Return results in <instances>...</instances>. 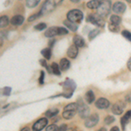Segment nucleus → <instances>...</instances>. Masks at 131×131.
<instances>
[{"label": "nucleus", "instance_id": "nucleus-2", "mask_svg": "<svg viewBox=\"0 0 131 131\" xmlns=\"http://www.w3.org/2000/svg\"><path fill=\"white\" fill-rule=\"evenodd\" d=\"M62 1L63 0H46L43 6H42V8H41L42 15L47 14V13H49V12H52V10L57 7V5H60Z\"/></svg>", "mask_w": 131, "mask_h": 131}, {"label": "nucleus", "instance_id": "nucleus-4", "mask_svg": "<svg viewBox=\"0 0 131 131\" xmlns=\"http://www.w3.org/2000/svg\"><path fill=\"white\" fill-rule=\"evenodd\" d=\"M88 21L99 27H103L105 25V20L103 19L102 17H101L98 14H91V15H89L88 16Z\"/></svg>", "mask_w": 131, "mask_h": 131}, {"label": "nucleus", "instance_id": "nucleus-34", "mask_svg": "<svg viewBox=\"0 0 131 131\" xmlns=\"http://www.w3.org/2000/svg\"><path fill=\"white\" fill-rule=\"evenodd\" d=\"M122 34L124 38H126V39H128V40H129L131 42V32H129L128 31L124 30V31H122Z\"/></svg>", "mask_w": 131, "mask_h": 131}, {"label": "nucleus", "instance_id": "nucleus-24", "mask_svg": "<svg viewBox=\"0 0 131 131\" xmlns=\"http://www.w3.org/2000/svg\"><path fill=\"white\" fill-rule=\"evenodd\" d=\"M51 69H52V73H54V74H56L58 76L60 75V68L57 63H52V64L51 65Z\"/></svg>", "mask_w": 131, "mask_h": 131}, {"label": "nucleus", "instance_id": "nucleus-43", "mask_svg": "<svg viewBox=\"0 0 131 131\" xmlns=\"http://www.w3.org/2000/svg\"><path fill=\"white\" fill-rule=\"evenodd\" d=\"M119 128L118 127H113V128H111V131H119Z\"/></svg>", "mask_w": 131, "mask_h": 131}, {"label": "nucleus", "instance_id": "nucleus-38", "mask_svg": "<svg viewBox=\"0 0 131 131\" xmlns=\"http://www.w3.org/2000/svg\"><path fill=\"white\" fill-rule=\"evenodd\" d=\"M127 122H128V120H126L124 117H122V119H121V123H122V129H125V126H126Z\"/></svg>", "mask_w": 131, "mask_h": 131}, {"label": "nucleus", "instance_id": "nucleus-45", "mask_svg": "<svg viewBox=\"0 0 131 131\" xmlns=\"http://www.w3.org/2000/svg\"><path fill=\"white\" fill-rule=\"evenodd\" d=\"M71 2H73V3H78V2L80 1V0H70Z\"/></svg>", "mask_w": 131, "mask_h": 131}, {"label": "nucleus", "instance_id": "nucleus-9", "mask_svg": "<svg viewBox=\"0 0 131 131\" xmlns=\"http://www.w3.org/2000/svg\"><path fill=\"white\" fill-rule=\"evenodd\" d=\"M48 123L47 118H41V119L38 120L32 125V129L35 131H40L46 128Z\"/></svg>", "mask_w": 131, "mask_h": 131}, {"label": "nucleus", "instance_id": "nucleus-42", "mask_svg": "<svg viewBox=\"0 0 131 131\" xmlns=\"http://www.w3.org/2000/svg\"><path fill=\"white\" fill-rule=\"evenodd\" d=\"M58 130H67V126H66V125H61L60 127H59Z\"/></svg>", "mask_w": 131, "mask_h": 131}, {"label": "nucleus", "instance_id": "nucleus-14", "mask_svg": "<svg viewBox=\"0 0 131 131\" xmlns=\"http://www.w3.org/2000/svg\"><path fill=\"white\" fill-rule=\"evenodd\" d=\"M73 44L77 46V47H83L85 46V41L84 39L80 35H75L73 37Z\"/></svg>", "mask_w": 131, "mask_h": 131}, {"label": "nucleus", "instance_id": "nucleus-37", "mask_svg": "<svg viewBox=\"0 0 131 131\" xmlns=\"http://www.w3.org/2000/svg\"><path fill=\"white\" fill-rule=\"evenodd\" d=\"M44 79H45V72H40V77H39V84H44Z\"/></svg>", "mask_w": 131, "mask_h": 131}, {"label": "nucleus", "instance_id": "nucleus-44", "mask_svg": "<svg viewBox=\"0 0 131 131\" xmlns=\"http://www.w3.org/2000/svg\"><path fill=\"white\" fill-rule=\"evenodd\" d=\"M2 46H3V39L0 38V47H1Z\"/></svg>", "mask_w": 131, "mask_h": 131}, {"label": "nucleus", "instance_id": "nucleus-40", "mask_svg": "<svg viewBox=\"0 0 131 131\" xmlns=\"http://www.w3.org/2000/svg\"><path fill=\"white\" fill-rule=\"evenodd\" d=\"M125 101L127 102H131V92L125 96Z\"/></svg>", "mask_w": 131, "mask_h": 131}, {"label": "nucleus", "instance_id": "nucleus-28", "mask_svg": "<svg viewBox=\"0 0 131 131\" xmlns=\"http://www.w3.org/2000/svg\"><path fill=\"white\" fill-rule=\"evenodd\" d=\"M57 33L58 35H67L68 33V31L65 27H57Z\"/></svg>", "mask_w": 131, "mask_h": 131}, {"label": "nucleus", "instance_id": "nucleus-8", "mask_svg": "<svg viewBox=\"0 0 131 131\" xmlns=\"http://www.w3.org/2000/svg\"><path fill=\"white\" fill-rule=\"evenodd\" d=\"M125 107H126L125 102H123V101H117V102L115 103L114 106L112 107V112H113L115 115H122V112L124 111Z\"/></svg>", "mask_w": 131, "mask_h": 131}, {"label": "nucleus", "instance_id": "nucleus-17", "mask_svg": "<svg viewBox=\"0 0 131 131\" xmlns=\"http://www.w3.org/2000/svg\"><path fill=\"white\" fill-rule=\"evenodd\" d=\"M63 23H64V25H66V26H67V28L72 31H76L78 30V25H76V23H74V22H72V21L67 19V20H65Z\"/></svg>", "mask_w": 131, "mask_h": 131}, {"label": "nucleus", "instance_id": "nucleus-10", "mask_svg": "<svg viewBox=\"0 0 131 131\" xmlns=\"http://www.w3.org/2000/svg\"><path fill=\"white\" fill-rule=\"evenodd\" d=\"M109 105H110L109 101L105 98L98 99L95 102V106H96V107H98L99 109H106L109 107Z\"/></svg>", "mask_w": 131, "mask_h": 131}, {"label": "nucleus", "instance_id": "nucleus-12", "mask_svg": "<svg viewBox=\"0 0 131 131\" xmlns=\"http://www.w3.org/2000/svg\"><path fill=\"white\" fill-rule=\"evenodd\" d=\"M78 48L79 47H77L74 44L72 45L70 47L68 48V50H67V56L71 59H75L78 55V52H79V49H78Z\"/></svg>", "mask_w": 131, "mask_h": 131}, {"label": "nucleus", "instance_id": "nucleus-21", "mask_svg": "<svg viewBox=\"0 0 131 131\" xmlns=\"http://www.w3.org/2000/svg\"><path fill=\"white\" fill-rule=\"evenodd\" d=\"M58 113H59V109L52 108V109H49V110L46 111L45 113V115L48 118H52L58 115Z\"/></svg>", "mask_w": 131, "mask_h": 131}, {"label": "nucleus", "instance_id": "nucleus-27", "mask_svg": "<svg viewBox=\"0 0 131 131\" xmlns=\"http://www.w3.org/2000/svg\"><path fill=\"white\" fill-rule=\"evenodd\" d=\"M78 109V103H75V102H73V103H70V104L67 105L65 107L64 110H74V111H77Z\"/></svg>", "mask_w": 131, "mask_h": 131}, {"label": "nucleus", "instance_id": "nucleus-46", "mask_svg": "<svg viewBox=\"0 0 131 131\" xmlns=\"http://www.w3.org/2000/svg\"><path fill=\"white\" fill-rule=\"evenodd\" d=\"M26 130H30V129H29V128H22V131H26Z\"/></svg>", "mask_w": 131, "mask_h": 131}, {"label": "nucleus", "instance_id": "nucleus-5", "mask_svg": "<svg viewBox=\"0 0 131 131\" xmlns=\"http://www.w3.org/2000/svg\"><path fill=\"white\" fill-rule=\"evenodd\" d=\"M99 122V115L97 114H94V115H89L86 118L85 121V126L88 128H94V126L97 125Z\"/></svg>", "mask_w": 131, "mask_h": 131}, {"label": "nucleus", "instance_id": "nucleus-23", "mask_svg": "<svg viewBox=\"0 0 131 131\" xmlns=\"http://www.w3.org/2000/svg\"><path fill=\"white\" fill-rule=\"evenodd\" d=\"M41 54L46 60H50L51 57H52V50L50 48H45V49L41 51Z\"/></svg>", "mask_w": 131, "mask_h": 131}, {"label": "nucleus", "instance_id": "nucleus-47", "mask_svg": "<svg viewBox=\"0 0 131 131\" xmlns=\"http://www.w3.org/2000/svg\"><path fill=\"white\" fill-rule=\"evenodd\" d=\"M126 1H127V2H128V3H130V2H131V0H126Z\"/></svg>", "mask_w": 131, "mask_h": 131}, {"label": "nucleus", "instance_id": "nucleus-33", "mask_svg": "<svg viewBox=\"0 0 131 131\" xmlns=\"http://www.w3.org/2000/svg\"><path fill=\"white\" fill-rule=\"evenodd\" d=\"M35 30L37 31H43L46 28V23H39L37 25H35Z\"/></svg>", "mask_w": 131, "mask_h": 131}, {"label": "nucleus", "instance_id": "nucleus-1", "mask_svg": "<svg viewBox=\"0 0 131 131\" xmlns=\"http://www.w3.org/2000/svg\"><path fill=\"white\" fill-rule=\"evenodd\" d=\"M111 10V1L110 0H101L100 5L97 8V14L102 18H105L109 14Z\"/></svg>", "mask_w": 131, "mask_h": 131}, {"label": "nucleus", "instance_id": "nucleus-13", "mask_svg": "<svg viewBox=\"0 0 131 131\" xmlns=\"http://www.w3.org/2000/svg\"><path fill=\"white\" fill-rule=\"evenodd\" d=\"M25 18L23 16L21 15H16V16H13L12 18V19H10V24L12 25H16V26H18V25H20L23 24V22H24Z\"/></svg>", "mask_w": 131, "mask_h": 131}, {"label": "nucleus", "instance_id": "nucleus-7", "mask_svg": "<svg viewBox=\"0 0 131 131\" xmlns=\"http://www.w3.org/2000/svg\"><path fill=\"white\" fill-rule=\"evenodd\" d=\"M63 88H64L65 90L67 91V93H65V94H68V95L71 97L72 94H73V92L75 90L76 85H75L74 81H73V80L67 79V81L63 83Z\"/></svg>", "mask_w": 131, "mask_h": 131}, {"label": "nucleus", "instance_id": "nucleus-16", "mask_svg": "<svg viewBox=\"0 0 131 131\" xmlns=\"http://www.w3.org/2000/svg\"><path fill=\"white\" fill-rule=\"evenodd\" d=\"M85 100L88 104H91V103H93L94 101V100H95V95H94V92L92 90H88L85 94Z\"/></svg>", "mask_w": 131, "mask_h": 131}, {"label": "nucleus", "instance_id": "nucleus-39", "mask_svg": "<svg viewBox=\"0 0 131 131\" xmlns=\"http://www.w3.org/2000/svg\"><path fill=\"white\" fill-rule=\"evenodd\" d=\"M124 118H125L126 120H129V119H131V110H129V111H128L127 113L125 114V115L123 116Z\"/></svg>", "mask_w": 131, "mask_h": 131}, {"label": "nucleus", "instance_id": "nucleus-15", "mask_svg": "<svg viewBox=\"0 0 131 131\" xmlns=\"http://www.w3.org/2000/svg\"><path fill=\"white\" fill-rule=\"evenodd\" d=\"M70 67V61H69L67 59L63 58L60 60V68L61 71H67L69 69Z\"/></svg>", "mask_w": 131, "mask_h": 131}, {"label": "nucleus", "instance_id": "nucleus-41", "mask_svg": "<svg viewBox=\"0 0 131 131\" xmlns=\"http://www.w3.org/2000/svg\"><path fill=\"white\" fill-rule=\"evenodd\" d=\"M127 67H128V70L131 71V57L129 58V60H128V63H127Z\"/></svg>", "mask_w": 131, "mask_h": 131}, {"label": "nucleus", "instance_id": "nucleus-11", "mask_svg": "<svg viewBox=\"0 0 131 131\" xmlns=\"http://www.w3.org/2000/svg\"><path fill=\"white\" fill-rule=\"evenodd\" d=\"M126 10V5L122 2H116L113 5V12L115 13H123Z\"/></svg>", "mask_w": 131, "mask_h": 131}, {"label": "nucleus", "instance_id": "nucleus-26", "mask_svg": "<svg viewBox=\"0 0 131 131\" xmlns=\"http://www.w3.org/2000/svg\"><path fill=\"white\" fill-rule=\"evenodd\" d=\"M40 0H26V6L29 8H33L39 5Z\"/></svg>", "mask_w": 131, "mask_h": 131}, {"label": "nucleus", "instance_id": "nucleus-31", "mask_svg": "<svg viewBox=\"0 0 131 131\" xmlns=\"http://www.w3.org/2000/svg\"><path fill=\"white\" fill-rule=\"evenodd\" d=\"M114 122H115V117L112 115H107L104 119V123L107 124V125H109V124H111Z\"/></svg>", "mask_w": 131, "mask_h": 131}, {"label": "nucleus", "instance_id": "nucleus-6", "mask_svg": "<svg viewBox=\"0 0 131 131\" xmlns=\"http://www.w3.org/2000/svg\"><path fill=\"white\" fill-rule=\"evenodd\" d=\"M80 101L78 103V113H79L80 116L81 118H86L89 115V107L86 106V104H84V102H82L81 100H79Z\"/></svg>", "mask_w": 131, "mask_h": 131}, {"label": "nucleus", "instance_id": "nucleus-18", "mask_svg": "<svg viewBox=\"0 0 131 131\" xmlns=\"http://www.w3.org/2000/svg\"><path fill=\"white\" fill-rule=\"evenodd\" d=\"M56 35H58V33H57V27H50L45 32V36L46 38H53Z\"/></svg>", "mask_w": 131, "mask_h": 131}, {"label": "nucleus", "instance_id": "nucleus-3", "mask_svg": "<svg viewBox=\"0 0 131 131\" xmlns=\"http://www.w3.org/2000/svg\"><path fill=\"white\" fill-rule=\"evenodd\" d=\"M67 19L74 23H80L83 18V13L80 10H72L67 13Z\"/></svg>", "mask_w": 131, "mask_h": 131}, {"label": "nucleus", "instance_id": "nucleus-19", "mask_svg": "<svg viewBox=\"0 0 131 131\" xmlns=\"http://www.w3.org/2000/svg\"><path fill=\"white\" fill-rule=\"evenodd\" d=\"M75 114H76V111L74 110H64V112H63V114H62V116L66 120H70L75 115Z\"/></svg>", "mask_w": 131, "mask_h": 131}, {"label": "nucleus", "instance_id": "nucleus-29", "mask_svg": "<svg viewBox=\"0 0 131 131\" xmlns=\"http://www.w3.org/2000/svg\"><path fill=\"white\" fill-rule=\"evenodd\" d=\"M98 34H99V31L97 30V29H94V30H92L89 32V34H88V38H89L90 40H92V39H94Z\"/></svg>", "mask_w": 131, "mask_h": 131}, {"label": "nucleus", "instance_id": "nucleus-22", "mask_svg": "<svg viewBox=\"0 0 131 131\" xmlns=\"http://www.w3.org/2000/svg\"><path fill=\"white\" fill-rule=\"evenodd\" d=\"M9 25V18L7 16L0 17V28H5Z\"/></svg>", "mask_w": 131, "mask_h": 131}, {"label": "nucleus", "instance_id": "nucleus-35", "mask_svg": "<svg viewBox=\"0 0 131 131\" xmlns=\"http://www.w3.org/2000/svg\"><path fill=\"white\" fill-rule=\"evenodd\" d=\"M59 127L56 125V124H51L46 128V130L48 131H54V130H58Z\"/></svg>", "mask_w": 131, "mask_h": 131}, {"label": "nucleus", "instance_id": "nucleus-20", "mask_svg": "<svg viewBox=\"0 0 131 131\" xmlns=\"http://www.w3.org/2000/svg\"><path fill=\"white\" fill-rule=\"evenodd\" d=\"M100 2L99 0H91V1L88 2V4H86V6H88L89 9H97L98 8V6L100 5Z\"/></svg>", "mask_w": 131, "mask_h": 131}, {"label": "nucleus", "instance_id": "nucleus-25", "mask_svg": "<svg viewBox=\"0 0 131 131\" xmlns=\"http://www.w3.org/2000/svg\"><path fill=\"white\" fill-rule=\"evenodd\" d=\"M110 22H111V24L119 25L122 22V18L117 15H112L110 17Z\"/></svg>", "mask_w": 131, "mask_h": 131}, {"label": "nucleus", "instance_id": "nucleus-36", "mask_svg": "<svg viewBox=\"0 0 131 131\" xmlns=\"http://www.w3.org/2000/svg\"><path fill=\"white\" fill-rule=\"evenodd\" d=\"M10 91H12V88H4V91H3V94L4 95H6V96L10 95Z\"/></svg>", "mask_w": 131, "mask_h": 131}, {"label": "nucleus", "instance_id": "nucleus-32", "mask_svg": "<svg viewBox=\"0 0 131 131\" xmlns=\"http://www.w3.org/2000/svg\"><path fill=\"white\" fill-rule=\"evenodd\" d=\"M108 29L112 31V32H118L120 30V27H119V25H117L110 24L108 25Z\"/></svg>", "mask_w": 131, "mask_h": 131}, {"label": "nucleus", "instance_id": "nucleus-30", "mask_svg": "<svg viewBox=\"0 0 131 131\" xmlns=\"http://www.w3.org/2000/svg\"><path fill=\"white\" fill-rule=\"evenodd\" d=\"M42 16V13H41V12H37V13H35V14H33V15H31L29 17V18H28V21L29 22H31V21H33V20H36V19H38L39 18H40V17Z\"/></svg>", "mask_w": 131, "mask_h": 131}]
</instances>
